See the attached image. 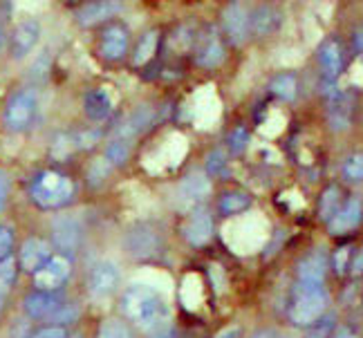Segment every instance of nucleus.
<instances>
[{"instance_id":"1","label":"nucleus","mask_w":363,"mask_h":338,"mask_svg":"<svg viewBox=\"0 0 363 338\" xmlns=\"http://www.w3.org/2000/svg\"><path fill=\"white\" fill-rule=\"evenodd\" d=\"M121 307L125 316L148 334L160 329L164 322H169V307H166L162 293L150 285H133L125 289Z\"/></svg>"},{"instance_id":"2","label":"nucleus","mask_w":363,"mask_h":338,"mask_svg":"<svg viewBox=\"0 0 363 338\" xmlns=\"http://www.w3.org/2000/svg\"><path fill=\"white\" fill-rule=\"evenodd\" d=\"M328 305H330V293L323 285L303 283V280H298L294 289H291L287 314L294 325L310 327L325 314Z\"/></svg>"},{"instance_id":"3","label":"nucleus","mask_w":363,"mask_h":338,"mask_svg":"<svg viewBox=\"0 0 363 338\" xmlns=\"http://www.w3.org/2000/svg\"><path fill=\"white\" fill-rule=\"evenodd\" d=\"M74 195L72 179L57 173L45 171L32 181V200L40 208H61L65 206Z\"/></svg>"},{"instance_id":"4","label":"nucleus","mask_w":363,"mask_h":338,"mask_svg":"<svg viewBox=\"0 0 363 338\" xmlns=\"http://www.w3.org/2000/svg\"><path fill=\"white\" fill-rule=\"evenodd\" d=\"M38 98L32 90H16L5 106V125L9 133H25L36 121Z\"/></svg>"},{"instance_id":"5","label":"nucleus","mask_w":363,"mask_h":338,"mask_svg":"<svg viewBox=\"0 0 363 338\" xmlns=\"http://www.w3.org/2000/svg\"><path fill=\"white\" fill-rule=\"evenodd\" d=\"M83 240V224L77 215H59L52 222V244L61 256H74Z\"/></svg>"},{"instance_id":"6","label":"nucleus","mask_w":363,"mask_h":338,"mask_svg":"<svg viewBox=\"0 0 363 338\" xmlns=\"http://www.w3.org/2000/svg\"><path fill=\"white\" fill-rule=\"evenodd\" d=\"M193 54L195 63L200 67H218L225 61V45H222V38L216 27H204L202 32H195Z\"/></svg>"},{"instance_id":"7","label":"nucleus","mask_w":363,"mask_h":338,"mask_svg":"<svg viewBox=\"0 0 363 338\" xmlns=\"http://www.w3.org/2000/svg\"><path fill=\"white\" fill-rule=\"evenodd\" d=\"M162 247L160 233L148 227V224H135V227L125 233V249L137 260H148L157 256Z\"/></svg>"},{"instance_id":"8","label":"nucleus","mask_w":363,"mask_h":338,"mask_svg":"<svg viewBox=\"0 0 363 338\" xmlns=\"http://www.w3.org/2000/svg\"><path fill=\"white\" fill-rule=\"evenodd\" d=\"M222 27H225V34L231 45H242L249 38L251 34L249 11L240 0H231L225 7V11H222Z\"/></svg>"},{"instance_id":"9","label":"nucleus","mask_w":363,"mask_h":338,"mask_svg":"<svg viewBox=\"0 0 363 338\" xmlns=\"http://www.w3.org/2000/svg\"><path fill=\"white\" fill-rule=\"evenodd\" d=\"M123 11V0H88L74 11V21L81 27H94Z\"/></svg>"},{"instance_id":"10","label":"nucleus","mask_w":363,"mask_h":338,"mask_svg":"<svg viewBox=\"0 0 363 338\" xmlns=\"http://www.w3.org/2000/svg\"><path fill=\"white\" fill-rule=\"evenodd\" d=\"M40 23L36 18H27V21H21L16 27H13V32L9 36V52L16 61L25 59L27 54H32L38 45L40 40Z\"/></svg>"},{"instance_id":"11","label":"nucleus","mask_w":363,"mask_h":338,"mask_svg":"<svg viewBox=\"0 0 363 338\" xmlns=\"http://www.w3.org/2000/svg\"><path fill=\"white\" fill-rule=\"evenodd\" d=\"M69 278V260L65 256L48 258V262L34 271V285L40 291H57L65 280Z\"/></svg>"},{"instance_id":"12","label":"nucleus","mask_w":363,"mask_h":338,"mask_svg":"<svg viewBox=\"0 0 363 338\" xmlns=\"http://www.w3.org/2000/svg\"><path fill=\"white\" fill-rule=\"evenodd\" d=\"M121 274L113 262H99L92 266L90 278H88V291L94 295V298H110L117 287H119Z\"/></svg>"},{"instance_id":"13","label":"nucleus","mask_w":363,"mask_h":338,"mask_svg":"<svg viewBox=\"0 0 363 338\" xmlns=\"http://www.w3.org/2000/svg\"><path fill=\"white\" fill-rule=\"evenodd\" d=\"M363 220V202L361 197H347L345 204L339 206V210L334 213V218L328 222V229L332 235H345L354 231Z\"/></svg>"},{"instance_id":"14","label":"nucleus","mask_w":363,"mask_h":338,"mask_svg":"<svg viewBox=\"0 0 363 338\" xmlns=\"http://www.w3.org/2000/svg\"><path fill=\"white\" fill-rule=\"evenodd\" d=\"M328 119L334 133H343L352 123V96L341 90H328Z\"/></svg>"},{"instance_id":"15","label":"nucleus","mask_w":363,"mask_h":338,"mask_svg":"<svg viewBox=\"0 0 363 338\" xmlns=\"http://www.w3.org/2000/svg\"><path fill=\"white\" fill-rule=\"evenodd\" d=\"M191 115H193V121L198 128H208V125L220 117V101H218V96L211 86H204L195 92Z\"/></svg>"},{"instance_id":"16","label":"nucleus","mask_w":363,"mask_h":338,"mask_svg":"<svg viewBox=\"0 0 363 338\" xmlns=\"http://www.w3.org/2000/svg\"><path fill=\"white\" fill-rule=\"evenodd\" d=\"M117 106V94L113 88H92L83 96V112L92 121H104Z\"/></svg>"},{"instance_id":"17","label":"nucleus","mask_w":363,"mask_h":338,"mask_svg":"<svg viewBox=\"0 0 363 338\" xmlns=\"http://www.w3.org/2000/svg\"><path fill=\"white\" fill-rule=\"evenodd\" d=\"M155 121H157V110L155 108H152V106H139L137 110H133L130 115L119 123V128L113 133V137L133 139L137 135H142L144 130H148Z\"/></svg>"},{"instance_id":"18","label":"nucleus","mask_w":363,"mask_h":338,"mask_svg":"<svg viewBox=\"0 0 363 338\" xmlns=\"http://www.w3.org/2000/svg\"><path fill=\"white\" fill-rule=\"evenodd\" d=\"M63 307V298L57 291H34L25 298V312L30 318H54Z\"/></svg>"},{"instance_id":"19","label":"nucleus","mask_w":363,"mask_h":338,"mask_svg":"<svg viewBox=\"0 0 363 338\" xmlns=\"http://www.w3.org/2000/svg\"><path fill=\"white\" fill-rule=\"evenodd\" d=\"M318 65L328 83L337 81V77L343 69V50L339 40H334V38L323 40V45L318 47Z\"/></svg>"},{"instance_id":"20","label":"nucleus","mask_w":363,"mask_h":338,"mask_svg":"<svg viewBox=\"0 0 363 338\" xmlns=\"http://www.w3.org/2000/svg\"><path fill=\"white\" fill-rule=\"evenodd\" d=\"M128 43H130L128 30H125L123 25H110L108 30L101 34L99 52L108 61H119L125 54V50H128Z\"/></svg>"},{"instance_id":"21","label":"nucleus","mask_w":363,"mask_h":338,"mask_svg":"<svg viewBox=\"0 0 363 338\" xmlns=\"http://www.w3.org/2000/svg\"><path fill=\"white\" fill-rule=\"evenodd\" d=\"M213 235V220L206 210H193L191 218L184 222V237L193 247H202Z\"/></svg>"},{"instance_id":"22","label":"nucleus","mask_w":363,"mask_h":338,"mask_svg":"<svg viewBox=\"0 0 363 338\" xmlns=\"http://www.w3.org/2000/svg\"><path fill=\"white\" fill-rule=\"evenodd\" d=\"M328 256L325 251H312L307 253L305 258H301V262L296 264V274H298V280H303V283H318L323 285L325 280V274H328Z\"/></svg>"},{"instance_id":"23","label":"nucleus","mask_w":363,"mask_h":338,"mask_svg":"<svg viewBox=\"0 0 363 338\" xmlns=\"http://www.w3.org/2000/svg\"><path fill=\"white\" fill-rule=\"evenodd\" d=\"M208 193H211V181L204 175H189L179 181V188H177V197L184 206L202 204L208 197Z\"/></svg>"},{"instance_id":"24","label":"nucleus","mask_w":363,"mask_h":338,"mask_svg":"<svg viewBox=\"0 0 363 338\" xmlns=\"http://www.w3.org/2000/svg\"><path fill=\"white\" fill-rule=\"evenodd\" d=\"M186 137L184 135H169L162 142V146L155 150V152H150V157H157L160 159V168H166V166H175L179 164L182 159H184V154H186Z\"/></svg>"},{"instance_id":"25","label":"nucleus","mask_w":363,"mask_h":338,"mask_svg":"<svg viewBox=\"0 0 363 338\" xmlns=\"http://www.w3.org/2000/svg\"><path fill=\"white\" fill-rule=\"evenodd\" d=\"M50 258V244L40 237H30L21 249V266L25 271H38Z\"/></svg>"},{"instance_id":"26","label":"nucleus","mask_w":363,"mask_h":338,"mask_svg":"<svg viewBox=\"0 0 363 338\" xmlns=\"http://www.w3.org/2000/svg\"><path fill=\"white\" fill-rule=\"evenodd\" d=\"M249 25H251V32L258 36L274 34L278 27H281V11L276 7L262 5L254 13H249Z\"/></svg>"},{"instance_id":"27","label":"nucleus","mask_w":363,"mask_h":338,"mask_svg":"<svg viewBox=\"0 0 363 338\" xmlns=\"http://www.w3.org/2000/svg\"><path fill=\"white\" fill-rule=\"evenodd\" d=\"M130 157V139H119V137H113L106 146V152H104V159L110 164V166H123Z\"/></svg>"},{"instance_id":"28","label":"nucleus","mask_w":363,"mask_h":338,"mask_svg":"<svg viewBox=\"0 0 363 338\" xmlns=\"http://www.w3.org/2000/svg\"><path fill=\"white\" fill-rule=\"evenodd\" d=\"M269 90L276 94V96H281L283 101H294L296 94H298V83H296V77L294 74H276L269 83Z\"/></svg>"},{"instance_id":"29","label":"nucleus","mask_w":363,"mask_h":338,"mask_svg":"<svg viewBox=\"0 0 363 338\" xmlns=\"http://www.w3.org/2000/svg\"><path fill=\"white\" fill-rule=\"evenodd\" d=\"M341 206V191L339 186H328L320 195V202H318V218L323 222H330L334 218V213L339 210Z\"/></svg>"},{"instance_id":"30","label":"nucleus","mask_w":363,"mask_h":338,"mask_svg":"<svg viewBox=\"0 0 363 338\" xmlns=\"http://www.w3.org/2000/svg\"><path fill=\"white\" fill-rule=\"evenodd\" d=\"M157 32L155 30H150L146 32L142 38H139V43L135 47V54H133V63L139 67V65H146L150 59H152V54H155L157 50Z\"/></svg>"},{"instance_id":"31","label":"nucleus","mask_w":363,"mask_h":338,"mask_svg":"<svg viewBox=\"0 0 363 338\" xmlns=\"http://www.w3.org/2000/svg\"><path fill=\"white\" fill-rule=\"evenodd\" d=\"M249 204H251V200L245 193H227L220 202V210L225 215H238L249 208Z\"/></svg>"},{"instance_id":"32","label":"nucleus","mask_w":363,"mask_h":338,"mask_svg":"<svg viewBox=\"0 0 363 338\" xmlns=\"http://www.w3.org/2000/svg\"><path fill=\"white\" fill-rule=\"evenodd\" d=\"M343 179L350 181V184H357V181H363V152H354L343 162Z\"/></svg>"},{"instance_id":"33","label":"nucleus","mask_w":363,"mask_h":338,"mask_svg":"<svg viewBox=\"0 0 363 338\" xmlns=\"http://www.w3.org/2000/svg\"><path fill=\"white\" fill-rule=\"evenodd\" d=\"M13 280H16V260L7 256L0 260V295H3V298L9 293Z\"/></svg>"},{"instance_id":"34","label":"nucleus","mask_w":363,"mask_h":338,"mask_svg":"<svg viewBox=\"0 0 363 338\" xmlns=\"http://www.w3.org/2000/svg\"><path fill=\"white\" fill-rule=\"evenodd\" d=\"M96 338H135L133 332L125 327V322L121 320H106L99 327V336Z\"/></svg>"},{"instance_id":"35","label":"nucleus","mask_w":363,"mask_h":338,"mask_svg":"<svg viewBox=\"0 0 363 338\" xmlns=\"http://www.w3.org/2000/svg\"><path fill=\"white\" fill-rule=\"evenodd\" d=\"M48 74H50V54L43 52V54H40L38 59L34 61V65L30 67V79L36 81V83H40V81H45V79H48Z\"/></svg>"},{"instance_id":"36","label":"nucleus","mask_w":363,"mask_h":338,"mask_svg":"<svg viewBox=\"0 0 363 338\" xmlns=\"http://www.w3.org/2000/svg\"><path fill=\"white\" fill-rule=\"evenodd\" d=\"M110 171H113V166H110L106 159H96L88 171V181H92V184H101V181L110 175Z\"/></svg>"},{"instance_id":"37","label":"nucleus","mask_w":363,"mask_h":338,"mask_svg":"<svg viewBox=\"0 0 363 338\" xmlns=\"http://www.w3.org/2000/svg\"><path fill=\"white\" fill-rule=\"evenodd\" d=\"M206 168H208V173L211 175H222L225 173V168H227V154L225 150H213L211 154H208V159H206Z\"/></svg>"},{"instance_id":"38","label":"nucleus","mask_w":363,"mask_h":338,"mask_svg":"<svg viewBox=\"0 0 363 338\" xmlns=\"http://www.w3.org/2000/svg\"><path fill=\"white\" fill-rule=\"evenodd\" d=\"M312 332H310V338H328L330 329L334 327V316H320L314 325H310Z\"/></svg>"},{"instance_id":"39","label":"nucleus","mask_w":363,"mask_h":338,"mask_svg":"<svg viewBox=\"0 0 363 338\" xmlns=\"http://www.w3.org/2000/svg\"><path fill=\"white\" fill-rule=\"evenodd\" d=\"M350 260H352V249H350V247L339 249L337 258H334V269H337L339 276L347 271V266H350Z\"/></svg>"},{"instance_id":"40","label":"nucleus","mask_w":363,"mask_h":338,"mask_svg":"<svg viewBox=\"0 0 363 338\" xmlns=\"http://www.w3.org/2000/svg\"><path fill=\"white\" fill-rule=\"evenodd\" d=\"M229 142H231V150L233 152H242L247 142H249V137H247V130L245 128H235L229 137Z\"/></svg>"},{"instance_id":"41","label":"nucleus","mask_w":363,"mask_h":338,"mask_svg":"<svg viewBox=\"0 0 363 338\" xmlns=\"http://www.w3.org/2000/svg\"><path fill=\"white\" fill-rule=\"evenodd\" d=\"M11 244H13V235H11V229H7V227H0V260L9 256Z\"/></svg>"},{"instance_id":"42","label":"nucleus","mask_w":363,"mask_h":338,"mask_svg":"<svg viewBox=\"0 0 363 338\" xmlns=\"http://www.w3.org/2000/svg\"><path fill=\"white\" fill-rule=\"evenodd\" d=\"M7 197H9V175L0 168V210L5 208Z\"/></svg>"},{"instance_id":"43","label":"nucleus","mask_w":363,"mask_h":338,"mask_svg":"<svg viewBox=\"0 0 363 338\" xmlns=\"http://www.w3.org/2000/svg\"><path fill=\"white\" fill-rule=\"evenodd\" d=\"M347 269H350L352 276H363V249H359V251L354 253L352 260H350V266H347Z\"/></svg>"},{"instance_id":"44","label":"nucleus","mask_w":363,"mask_h":338,"mask_svg":"<svg viewBox=\"0 0 363 338\" xmlns=\"http://www.w3.org/2000/svg\"><path fill=\"white\" fill-rule=\"evenodd\" d=\"M32 338H65V329L63 327H48V329H40Z\"/></svg>"},{"instance_id":"45","label":"nucleus","mask_w":363,"mask_h":338,"mask_svg":"<svg viewBox=\"0 0 363 338\" xmlns=\"http://www.w3.org/2000/svg\"><path fill=\"white\" fill-rule=\"evenodd\" d=\"M150 336L152 338H173V325H171V322H164V325L152 332Z\"/></svg>"},{"instance_id":"46","label":"nucleus","mask_w":363,"mask_h":338,"mask_svg":"<svg viewBox=\"0 0 363 338\" xmlns=\"http://www.w3.org/2000/svg\"><path fill=\"white\" fill-rule=\"evenodd\" d=\"M334 338H359V334H357L352 327H345V325H343V327H339V329H337V334H334Z\"/></svg>"},{"instance_id":"47","label":"nucleus","mask_w":363,"mask_h":338,"mask_svg":"<svg viewBox=\"0 0 363 338\" xmlns=\"http://www.w3.org/2000/svg\"><path fill=\"white\" fill-rule=\"evenodd\" d=\"M216 338H238V329H225L222 334H218Z\"/></svg>"},{"instance_id":"48","label":"nucleus","mask_w":363,"mask_h":338,"mask_svg":"<svg viewBox=\"0 0 363 338\" xmlns=\"http://www.w3.org/2000/svg\"><path fill=\"white\" fill-rule=\"evenodd\" d=\"M354 47H357V52H363V32L361 34L357 32V36H354Z\"/></svg>"},{"instance_id":"49","label":"nucleus","mask_w":363,"mask_h":338,"mask_svg":"<svg viewBox=\"0 0 363 338\" xmlns=\"http://www.w3.org/2000/svg\"><path fill=\"white\" fill-rule=\"evenodd\" d=\"M251 338H276L274 336V332H267V329H262V332H256Z\"/></svg>"},{"instance_id":"50","label":"nucleus","mask_w":363,"mask_h":338,"mask_svg":"<svg viewBox=\"0 0 363 338\" xmlns=\"http://www.w3.org/2000/svg\"><path fill=\"white\" fill-rule=\"evenodd\" d=\"M5 0H0V25H3L5 23V18H7V13H5Z\"/></svg>"},{"instance_id":"51","label":"nucleus","mask_w":363,"mask_h":338,"mask_svg":"<svg viewBox=\"0 0 363 338\" xmlns=\"http://www.w3.org/2000/svg\"><path fill=\"white\" fill-rule=\"evenodd\" d=\"M0 305H3V295H0Z\"/></svg>"},{"instance_id":"52","label":"nucleus","mask_w":363,"mask_h":338,"mask_svg":"<svg viewBox=\"0 0 363 338\" xmlns=\"http://www.w3.org/2000/svg\"><path fill=\"white\" fill-rule=\"evenodd\" d=\"M74 338H79V336H74Z\"/></svg>"}]
</instances>
